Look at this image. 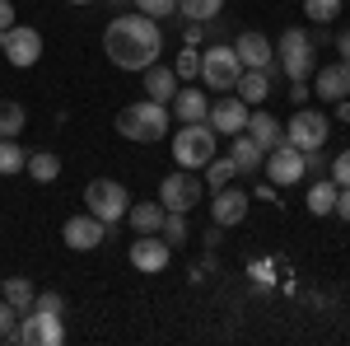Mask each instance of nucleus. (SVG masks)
Instances as JSON below:
<instances>
[{"mask_svg":"<svg viewBox=\"0 0 350 346\" xmlns=\"http://www.w3.org/2000/svg\"><path fill=\"white\" fill-rule=\"evenodd\" d=\"M103 52L117 71H145L163 52V28L150 14H117L103 28Z\"/></svg>","mask_w":350,"mask_h":346,"instance_id":"1","label":"nucleus"},{"mask_svg":"<svg viewBox=\"0 0 350 346\" xmlns=\"http://www.w3.org/2000/svg\"><path fill=\"white\" fill-rule=\"evenodd\" d=\"M117 132L135 140V145H154L173 132V112L168 103H154V99H140V103H126L117 112Z\"/></svg>","mask_w":350,"mask_h":346,"instance_id":"2","label":"nucleus"},{"mask_svg":"<svg viewBox=\"0 0 350 346\" xmlns=\"http://www.w3.org/2000/svg\"><path fill=\"white\" fill-rule=\"evenodd\" d=\"M275 66L285 71V80H313L318 71V47L304 28H285L275 42Z\"/></svg>","mask_w":350,"mask_h":346,"instance_id":"3","label":"nucleus"},{"mask_svg":"<svg viewBox=\"0 0 350 346\" xmlns=\"http://www.w3.org/2000/svg\"><path fill=\"white\" fill-rule=\"evenodd\" d=\"M215 140L219 136L211 132V122H183L173 132V164L183 169H206L215 160Z\"/></svg>","mask_w":350,"mask_h":346,"instance_id":"4","label":"nucleus"},{"mask_svg":"<svg viewBox=\"0 0 350 346\" xmlns=\"http://www.w3.org/2000/svg\"><path fill=\"white\" fill-rule=\"evenodd\" d=\"M126 206H131V192L117 183V178H94V183L84 187V211L98 215L108 230L117 220H126Z\"/></svg>","mask_w":350,"mask_h":346,"instance_id":"5","label":"nucleus"},{"mask_svg":"<svg viewBox=\"0 0 350 346\" xmlns=\"http://www.w3.org/2000/svg\"><path fill=\"white\" fill-rule=\"evenodd\" d=\"M243 75V61L234 52V42H211L206 52H201V84L206 89H219V94H229Z\"/></svg>","mask_w":350,"mask_h":346,"instance_id":"6","label":"nucleus"},{"mask_svg":"<svg viewBox=\"0 0 350 346\" xmlns=\"http://www.w3.org/2000/svg\"><path fill=\"white\" fill-rule=\"evenodd\" d=\"M327 132H332V122H327V112H318V108H295V117L285 122V140L299 145V150H323Z\"/></svg>","mask_w":350,"mask_h":346,"instance_id":"7","label":"nucleus"},{"mask_svg":"<svg viewBox=\"0 0 350 346\" xmlns=\"http://www.w3.org/2000/svg\"><path fill=\"white\" fill-rule=\"evenodd\" d=\"M201 192H206V183L196 178V169H178V173H168L159 183V201L163 211H183L187 215L196 201H201Z\"/></svg>","mask_w":350,"mask_h":346,"instance_id":"8","label":"nucleus"},{"mask_svg":"<svg viewBox=\"0 0 350 346\" xmlns=\"http://www.w3.org/2000/svg\"><path fill=\"white\" fill-rule=\"evenodd\" d=\"M14 342H24V346H61L66 342V319H61V314H38V309H28L24 323H19V332H14Z\"/></svg>","mask_w":350,"mask_h":346,"instance_id":"9","label":"nucleus"},{"mask_svg":"<svg viewBox=\"0 0 350 346\" xmlns=\"http://www.w3.org/2000/svg\"><path fill=\"white\" fill-rule=\"evenodd\" d=\"M262 169H267V178L275 187H290V183H299V178H304V150H299V145H290V140H280L275 150H267Z\"/></svg>","mask_w":350,"mask_h":346,"instance_id":"10","label":"nucleus"},{"mask_svg":"<svg viewBox=\"0 0 350 346\" xmlns=\"http://www.w3.org/2000/svg\"><path fill=\"white\" fill-rule=\"evenodd\" d=\"M38 56H42V33L38 28H28V24L5 28V61L10 66L28 71V66H38Z\"/></svg>","mask_w":350,"mask_h":346,"instance_id":"11","label":"nucleus"},{"mask_svg":"<svg viewBox=\"0 0 350 346\" xmlns=\"http://www.w3.org/2000/svg\"><path fill=\"white\" fill-rule=\"evenodd\" d=\"M247 112H252V108L243 103L239 94H219L215 103H211V112H206V122H211L215 136H239L243 127H247Z\"/></svg>","mask_w":350,"mask_h":346,"instance_id":"12","label":"nucleus"},{"mask_svg":"<svg viewBox=\"0 0 350 346\" xmlns=\"http://www.w3.org/2000/svg\"><path fill=\"white\" fill-rule=\"evenodd\" d=\"M234 52H239L243 71H267V66H275V42H271L267 33H257V28H243L239 38H234Z\"/></svg>","mask_w":350,"mask_h":346,"instance_id":"13","label":"nucleus"},{"mask_svg":"<svg viewBox=\"0 0 350 346\" xmlns=\"http://www.w3.org/2000/svg\"><path fill=\"white\" fill-rule=\"evenodd\" d=\"M61 239L70 243V248H75V253H94V248H98V243L108 239V225H103V220H98V215H70V220H66V230H61Z\"/></svg>","mask_w":350,"mask_h":346,"instance_id":"14","label":"nucleus"},{"mask_svg":"<svg viewBox=\"0 0 350 346\" xmlns=\"http://www.w3.org/2000/svg\"><path fill=\"white\" fill-rule=\"evenodd\" d=\"M247 206H252V197H247V192H243V187H215V201H211V220H215V225H224V230H229V225H243V220H247Z\"/></svg>","mask_w":350,"mask_h":346,"instance_id":"15","label":"nucleus"},{"mask_svg":"<svg viewBox=\"0 0 350 346\" xmlns=\"http://www.w3.org/2000/svg\"><path fill=\"white\" fill-rule=\"evenodd\" d=\"M168 258H173V248L163 243V234H140V239L131 243V267H135V271H145V276L163 271Z\"/></svg>","mask_w":350,"mask_h":346,"instance_id":"16","label":"nucleus"},{"mask_svg":"<svg viewBox=\"0 0 350 346\" xmlns=\"http://www.w3.org/2000/svg\"><path fill=\"white\" fill-rule=\"evenodd\" d=\"M313 94H318L323 103L350 99V66H346V61H332V66H318V71H313Z\"/></svg>","mask_w":350,"mask_h":346,"instance_id":"17","label":"nucleus"},{"mask_svg":"<svg viewBox=\"0 0 350 346\" xmlns=\"http://www.w3.org/2000/svg\"><path fill=\"white\" fill-rule=\"evenodd\" d=\"M168 112H173V122H206V112H211V94L206 89H183L178 84V94L168 99Z\"/></svg>","mask_w":350,"mask_h":346,"instance_id":"18","label":"nucleus"},{"mask_svg":"<svg viewBox=\"0 0 350 346\" xmlns=\"http://www.w3.org/2000/svg\"><path fill=\"white\" fill-rule=\"evenodd\" d=\"M243 132L252 136L262 150H275V145L285 140V122H275L267 108H257V112H247V127H243Z\"/></svg>","mask_w":350,"mask_h":346,"instance_id":"19","label":"nucleus"},{"mask_svg":"<svg viewBox=\"0 0 350 346\" xmlns=\"http://www.w3.org/2000/svg\"><path fill=\"white\" fill-rule=\"evenodd\" d=\"M229 160L239 164V173H257L262 160H267V150H262L247 132H239V136H229Z\"/></svg>","mask_w":350,"mask_h":346,"instance_id":"20","label":"nucleus"},{"mask_svg":"<svg viewBox=\"0 0 350 346\" xmlns=\"http://www.w3.org/2000/svg\"><path fill=\"white\" fill-rule=\"evenodd\" d=\"M163 201H131L126 206V220H131V230L135 234H159L163 230Z\"/></svg>","mask_w":350,"mask_h":346,"instance_id":"21","label":"nucleus"},{"mask_svg":"<svg viewBox=\"0 0 350 346\" xmlns=\"http://www.w3.org/2000/svg\"><path fill=\"white\" fill-rule=\"evenodd\" d=\"M234 94H239L247 108H262L271 94V71H243L239 84H234Z\"/></svg>","mask_w":350,"mask_h":346,"instance_id":"22","label":"nucleus"},{"mask_svg":"<svg viewBox=\"0 0 350 346\" xmlns=\"http://www.w3.org/2000/svg\"><path fill=\"white\" fill-rule=\"evenodd\" d=\"M145 89H150L145 99L168 103V99L178 94V75H173V66H159V61H154V66H145Z\"/></svg>","mask_w":350,"mask_h":346,"instance_id":"23","label":"nucleus"},{"mask_svg":"<svg viewBox=\"0 0 350 346\" xmlns=\"http://www.w3.org/2000/svg\"><path fill=\"white\" fill-rule=\"evenodd\" d=\"M24 169L33 173V183H56V178H61V160H56L52 150H33Z\"/></svg>","mask_w":350,"mask_h":346,"instance_id":"24","label":"nucleus"},{"mask_svg":"<svg viewBox=\"0 0 350 346\" xmlns=\"http://www.w3.org/2000/svg\"><path fill=\"white\" fill-rule=\"evenodd\" d=\"M0 295L19 309V314H28L33 309V299H38V291H33V281H24V276H5V286H0Z\"/></svg>","mask_w":350,"mask_h":346,"instance_id":"25","label":"nucleus"},{"mask_svg":"<svg viewBox=\"0 0 350 346\" xmlns=\"http://www.w3.org/2000/svg\"><path fill=\"white\" fill-rule=\"evenodd\" d=\"M28 112L24 103H14V99H0V140H14V136L24 132Z\"/></svg>","mask_w":350,"mask_h":346,"instance_id":"26","label":"nucleus"},{"mask_svg":"<svg viewBox=\"0 0 350 346\" xmlns=\"http://www.w3.org/2000/svg\"><path fill=\"white\" fill-rule=\"evenodd\" d=\"M308 211L313 215H332L336 211V183H332V178H318V183L308 187Z\"/></svg>","mask_w":350,"mask_h":346,"instance_id":"27","label":"nucleus"},{"mask_svg":"<svg viewBox=\"0 0 350 346\" xmlns=\"http://www.w3.org/2000/svg\"><path fill=\"white\" fill-rule=\"evenodd\" d=\"M219 10H224V0H178V14H183V19H196V24L215 19Z\"/></svg>","mask_w":350,"mask_h":346,"instance_id":"28","label":"nucleus"},{"mask_svg":"<svg viewBox=\"0 0 350 346\" xmlns=\"http://www.w3.org/2000/svg\"><path fill=\"white\" fill-rule=\"evenodd\" d=\"M173 75L178 80H196L201 75V47H191V42H183V52H178V61H173Z\"/></svg>","mask_w":350,"mask_h":346,"instance_id":"29","label":"nucleus"},{"mask_svg":"<svg viewBox=\"0 0 350 346\" xmlns=\"http://www.w3.org/2000/svg\"><path fill=\"white\" fill-rule=\"evenodd\" d=\"M234 178H239V164L229 160V155H224V160H211V164H206V183H211V187H229Z\"/></svg>","mask_w":350,"mask_h":346,"instance_id":"30","label":"nucleus"},{"mask_svg":"<svg viewBox=\"0 0 350 346\" xmlns=\"http://www.w3.org/2000/svg\"><path fill=\"white\" fill-rule=\"evenodd\" d=\"M163 243H168V248H178V243H187V215L183 211H168L163 215Z\"/></svg>","mask_w":350,"mask_h":346,"instance_id":"31","label":"nucleus"},{"mask_svg":"<svg viewBox=\"0 0 350 346\" xmlns=\"http://www.w3.org/2000/svg\"><path fill=\"white\" fill-rule=\"evenodd\" d=\"M28 164V155L14 145V140H0V178H10V173H19Z\"/></svg>","mask_w":350,"mask_h":346,"instance_id":"32","label":"nucleus"},{"mask_svg":"<svg viewBox=\"0 0 350 346\" xmlns=\"http://www.w3.org/2000/svg\"><path fill=\"white\" fill-rule=\"evenodd\" d=\"M304 14H308L313 24H332V19L341 14V0H304Z\"/></svg>","mask_w":350,"mask_h":346,"instance_id":"33","label":"nucleus"},{"mask_svg":"<svg viewBox=\"0 0 350 346\" xmlns=\"http://www.w3.org/2000/svg\"><path fill=\"white\" fill-rule=\"evenodd\" d=\"M19 319H24V314H19V309H14V304L0 295V342H14V332H19Z\"/></svg>","mask_w":350,"mask_h":346,"instance_id":"34","label":"nucleus"},{"mask_svg":"<svg viewBox=\"0 0 350 346\" xmlns=\"http://www.w3.org/2000/svg\"><path fill=\"white\" fill-rule=\"evenodd\" d=\"M140 14H150V19H168V14H178V0H131Z\"/></svg>","mask_w":350,"mask_h":346,"instance_id":"35","label":"nucleus"},{"mask_svg":"<svg viewBox=\"0 0 350 346\" xmlns=\"http://www.w3.org/2000/svg\"><path fill=\"white\" fill-rule=\"evenodd\" d=\"M304 173H313V178H327V173H332V160H327L323 150H304Z\"/></svg>","mask_w":350,"mask_h":346,"instance_id":"36","label":"nucleus"},{"mask_svg":"<svg viewBox=\"0 0 350 346\" xmlns=\"http://www.w3.org/2000/svg\"><path fill=\"white\" fill-rule=\"evenodd\" d=\"M33 309H38V314H61V319H66V299H61L56 291H42L38 299H33Z\"/></svg>","mask_w":350,"mask_h":346,"instance_id":"37","label":"nucleus"},{"mask_svg":"<svg viewBox=\"0 0 350 346\" xmlns=\"http://www.w3.org/2000/svg\"><path fill=\"white\" fill-rule=\"evenodd\" d=\"M336 187H350V150H341L336 160H332V173H327Z\"/></svg>","mask_w":350,"mask_h":346,"instance_id":"38","label":"nucleus"},{"mask_svg":"<svg viewBox=\"0 0 350 346\" xmlns=\"http://www.w3.org/2000/svg\"><path fill=\"white\" fill-rule=\"evenodd\" d=\"M308 94H313V84H308V80H290V103H295V108L308 103Z\"/></svg>","mask_w":350,"mask_h":346,"instance_id":"39","label":"nucleus"},{"mask_svg":"<svg viewBox=\"0 0 350 346\" xmlns=\"http://www.w3.org/2000/svg\"><path fill=\"white\" fill-rule=\"evenodd\" d=\"M183 42H191V47H201L206 42V24H196V19H187V38Z\"/></svg>","mask_w":350,"mask_h":346,"instance_id":"40","label":"nucleus"},{"mask_svg":"<svg viewBox=\"0 0 350 346\" xmlns=\"http://www.w3.org/2000/svg\"><path fill=\"white\" fill-rule=\"evenodd\" d=\"M332 215L350 220V187H336V211H332Z\"/></svg>","mask_w":350,"mask_h":346,"instance_id":"41","label":"nucleus"},{"mask_svg":"<svg viewBox=\"0 0 350 346\" xmlns=\"http://www.w3.org/2000/svg\"><path fill=\"white\" fill-rule=\"evenodd\" d=\"M336 61H346V66H350V28L336 33Z\"/></svg>","mask_w":350,"mask_h":346,"instance_id":"42","label":"nucleus"},{"mask_svg":"<svg viewBox=\"0 0 350 346\" xmlns=\"http://www.w3.org/2000/svg\"><path fill=\"white\" fill-rule=\"evenodd\" d=\"M5 28H14V5H10V0H0V33H5Z\"/></svg>","mask_w":350,"mask_h":346,"instance_id":"43","label":"nucleus"},{"mask_svg":"<svg viewBox=\"0 0 350 346\" xmlns=\"http://www.w3.org/2000/svg\"><path fill=\"white\" fill-rule=\"evenodd\" d=\"M219 239H224V225H211V230H206V243H211V248H215Z\"/></svg>","mask_w":350,"mask_h":346,"instance_id":"44","label":"nucleus"},{"mask_svg":"<svg viewBox=\"0 0 350 346\" xmlns=\"http://www.w3.org/2000/svg\"><path fill=\"white\" fill-rule=\"evenodd\" d=\"M336 117H341V122H350V99H336Z\"/></svg>","mask_w":350,"mask_h":346,"instance_id":"45","label":"nucleus"},{"mask_svg":"<svg viewBox=\"0 0 350 346\" xmlns=\"http://www.w3.org/2000/svg\"><path fill=\"white\" fill-rule=\"evenodd\" d=\"M108 5H131V0H108Z\"/></svg>","mask_w":350,"mask_h":346,"instance_id":"46","label":"nucleus"},{"mask_svg":"<svg viewBox=\"0 0 350 346\" xmlns=\"http://www.w3.org/2000/svg\"><path fill=\"white\" fill-rule=\"evenodd\" d=\"M70 5H94V0H70Z\"/></svg>","mask_w":350,"mask_h":346,"instance_id":"47","label":"nucleus"},{"mask_svg":"<svg viewBox=\"0 0 350 346\" xmlns=\"http://www.w3.org/2000/svg\"><path fill=\"white\" fill-rule=\"evenodd\" d=\"M0 52H5V33H0Z\"/></svg>","mask_w":350,"mask_h":346,"instance_id":"48","label":"nucleus"},{"mask_svg":"<svg viewBox=\"0 0 350 346\" xmlns=\"http://www.w3.org/2000/svg\"><path fill=\"white\" fill-rule=\"evenodd\" d=\"M0 286H5V276H0Z\"/></svg>","mask_w":350,"mask_h":346,"instance_id":"49","label":"nucleus"},{"mask_svg":"<svg viewBox=\"0 0 350 346\" xmlns=\"http://www.w3.org/2000/svg\"><path fill=\"white\" fill-rule=\"evenodd\" d=\"M341 5H346V0H341Z\"/></svg>","mask_w":350,"mask_h":346,"instance_id":"50","label":"nucleus"}]
</instances>
